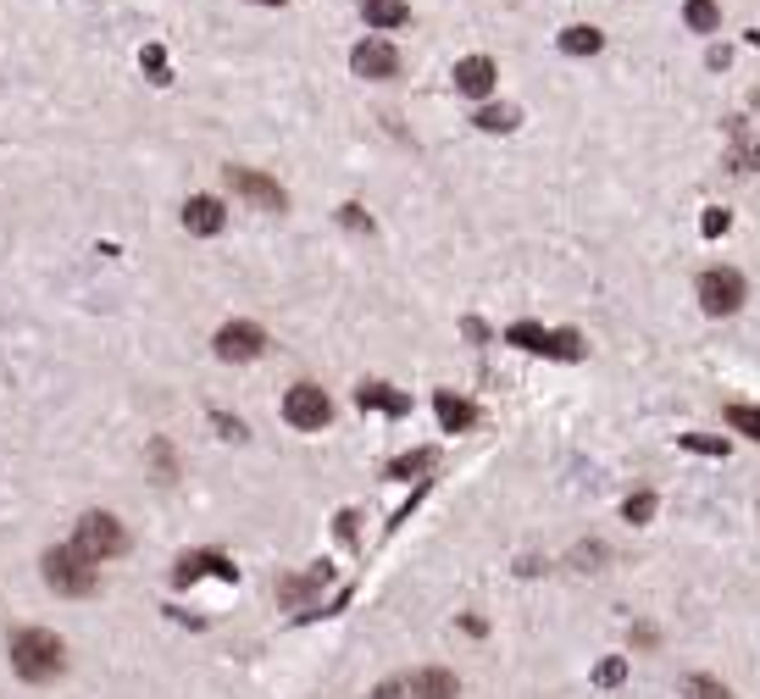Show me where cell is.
Segmentation results:
<instances>
[{"mask_svg": "<svg viewBox=\"0 0 760 699\" xmlns=\"http://www.w3.org/2000/svg\"><path fill=\"white\" fill-rule=\"evenodd\" d=\"M12 666H18L23 683H50V677L67 672V650H61L56 633H45V628H23V633L12 639Z\"/></svg>", "mask_w": 760, "mask_h": 699, "instance_id": "obj_1", "label": "cell"}, {"mask_svg": "<svg viewBox=\"0 0 760 699\" xmlns=\"http://www.w3.org/2000/svg\"><path fill=\"white\" fill-rule=\"evenodd\" d=\"M72 555H83V561H112L117 550H123V522L117 516H106V511H90V516H78V528H72V545H67Z\"/></svg>", "mask_w": 760, "mask_h": 699, "instance_id": "obj_2", "label": "cell"}, {"mask_svg": "<svg viewBox=\"0 0 760 699\" xmlns=\"http://www.w3.org/2000/svg\"><path fill=\"white\" fill-rule=\"evenodd\" d=\"M45 583H50L56 594L78 599V594H90V588H95V566L61 545V550H45Z\"/></svg>", "mask_w": 760, "mask_h": 699, "instance_id": "obj_3", "label": "cell"}, {"mask_svg": "<svg viewBox=\"0 0 760 699\" xmlns=\"http://www.w3.org/2000/svg\"><path fill=\"white\" fill-rule=\"evenodd\" d=\"M505 339H511L517 350H533V356H555V362H577V356H583V339H577L572 328H561V333H544L539 322H517V328L505 333Z\"/></svg>", "mask_w": 760, "mask_h": 699, "instance_id": "obj_4", "label": "cell"}, {"mask_svg": "<svg viewBox=\"0 0 760 699\" xmlns=\"http://www.w3.org/2000/svg\"><path fill=\"white\" fill-rule=\"evenodd\" d=\"M284 422L300 427V433H316V427L333 422V400H327L316 383H295V389L284 394Z\"/></svg>", "mask_w": 760, "mask_h": 699, "instance_id": "obj_5", "label": "cell"}, {"mask_svg": "<svg viewBox=\"0 0 760 699\" xmlns=\"http://www.w3.org/2000/svg\"><path fill=\"white\" fill-rule=\"evenodd\" d=\"M700 306L711 311V317H733L738 306H744V278L733 273V267H711V273H700Z\"/></svg>", "mask_w": 760, "mask_h": 699, "instance_id": "obj_6", "label": "cell"}, {"mask_svg": "<svg viewBox=\"0 0 760 699\" xmlns=\"http://www.w3.org/2000/svg\"><path fill=\"white\" fill-rule=\"evenodd\" d=\"M262 344H267V333H262L256 322H228V328L211 339V350H217L222 362H256Z\"/></svg>", "mask_w": 760, "mask_h": 699, "instance_id": "obj_7", "label": "cell"}, {"mask_svg": "<svg viewBox=\"0 0 760 699\" xmlns=\"http://www.w3.org/2000/svg\"><path fill=\"white\" fill-rule=\"evenodd\" d=\"M228 190H239L244 200H256L262 211H284L289 206V195L267 179V172H250V167H228Z\"/></svg>", "mask_w": 760, "mask_h": 699, "instance_id": "obj_8", "label": "cell"}, {"mask_svg": "<svg viewBox=\"0 0 760 699\" xmlns=\"http://www.w3.org/2000/svg\"><path fill=\"white\" fill-rule=\"evenodd\" d=\"M350 67H356L361 78H394V72H400V50H394L389 39H361V45L350 50Z\"/></svg>", "mask_w": 760, "mask_h": 699, "instance_id": "obj_9", "label": "cell"}, {"mask_svg": "<svg viewBox=\"0 0 760 699\" xmlns=\"http://www.w3.org/2000/svg\"><path fill=\"white\" fill-rule=\"evenodd\" d=\"M494 78H499V67H494L488 56H467V61H456V90L472 95V101H483V95L494 90Z\"/></svg>", "mask_w": 760, "mask_h": 699, "instance_id": "obj_10", "label": "cell"}, {"mask_svg": "<svg viewBox=\"0 0 760 699\" xmlns=\"http://www.w3.org/2000/svg\"><path fill=\"white\" fill-rule=\"evenodd\" d=\"M222 222H228V211H222V200H211V195H195L189 206H184V228L189 233H222Z\"/></svg>", "mask_w": 760, "mask_h": 699, "instance_id": "obj_11", "label": "cell"}, {"mask_svg": "<svg viewBox=\"0 0 760 699\" xmlns=\"http://www.w3.org/2000/svg\"><path fill=\"white\" fill-rule=\"evenodd\" d=\"M434 411H439L445 433H467V427L477 422V405H472V400H461V394H450V389H439V394H434Z\"/></svg>", "mask_w": 760, "mask_h": 699, "instance_id": "obj_12", "label": "cell"}, {"mask_svg": "<svg viewBox=\"0 0 760 699\" xmlns=\"http://www.w3.org/2000/svg\"><path fill=\"white\" fill-rule=\"evenodd\" d=\"M411 694H416V699H461V683H456L445 666H428V672L411 677Z\"/></svg>", "mask_w": 760, "mask_h": 699, "instance_id": "obj_13", "label": "cell"}, {"mask_svg": "<svg viewBox=\"0 0 760 699\" xmlns=\"http://www.w3.org/2000/svg\"><path fill=\"white\" fill-rule=\"evenodd\" d=\"M727 134H733V167H738V172H760V139L749 134V123L733 117Z\"/></svg>", "mask_w": 760, "mask_h": 699, "instance_id": "obj_14", "label": "cell"}, {"mask_svg": "<svg viewBox=\"0 0 760 699\" xmlns=\"http://www.w3.org/2000/svg\"><path fill=\"white\" fill-rule=\"evenodd\" d=\"M600 45H606V34H600L595 23H572V28L561 34V50H566V56H595Z\"/></svg>", "mask_w": 760, "mask_h": 699, "instance_id": "obj_15", "label": "cell"}, {"mask_svg": "<svg viewBox=\"0 0 760 699\" xmlns=\"http://www.w3.org/2000/svg\"><path fill=\"white\" fill-rule=\"evenodd\" d=\"M361 405H372V411H389V416H405L411 411V400L405 394H394V389H383V383H361V394H356Z\"/></svg>", "mask_w": 760, "mask_h": 699, "instance_id": "obj_16", "label": "cell"}, {"mask_svg": "<svg viewBox=\"0 0 760 699\" xmlns=\"http://www.w3.org/2000/svg\"><path fill=\"white\" fill-rule=\"evenodd\" d=\"M200 572H217V577H233V566H228L222 555H206V550H195V555H184V561H179V583H195Z\"/></svg>", "mask_w": 760, "mask_h": 699, "instance_id": "obj_17", "label": "cell"}, {"mask_svg": "<svg viewBox=\"0 0 760 699\" xmlns=\"http://www.w3.org/2000/svg\"><path fill=\"white\" fill-rule=\"evenodd\" d=\"M367 23L372 28H400V23H411V7L405 0H367Z\"/></svg>", "mask_w": 760, "mask_h": 699, "instance_id": "obj_18", "label": "cell"}, {"mask_svg": "<svg viewBox=\"0 0 760 699\" xmlns=\"http://www.w3.org/2000/svg\"><path fill=\"white\" fill-rule=\"evenodd\" d=\"M683 18H689L694 34H716V28H722V7H716V0H689Z\"/></svg>", "mask_w": 760, "mask_h": 699, "instance_id": "obj_19", "label": "cell"}, {"mask_svg": "<svg viewBox=\"0 0 760 699\" xmlns=\"http://www.w3.org/2000/svg\"><path fill=\"white\" fill-rule=\"evenodd\" d=\"M477 128L483 134H511L517 128V106H483L477 112Z\"/></svg>", "mask_w": 760, "mask_h": 699, "instance_id": "obj_20", "label": "cell"}, {"mask_svg": "<svg viewBox=\"0 0 760 699\" xmlns=\"http://www.w3.org/2000/svg\"><path fill=\"white\" fill-rule=\"evenodd\" d=\"M727 427H733V433H749V439H760V405H733V411H727Z\"/></svg>", "mask_w": 760, "mask_h": 699, "instance_id": "obj_21", "label": "cell"}, {"mask_svg": "<svg viewBox=\"0 0 760 699\" xmlns=\"http://www.w3.org/2000/svg\"><path fill=\"white\" fill-rule=\"evenodd\" d=\"M683 694H689V699H727V683H716V677L694 672V677L683 683Z\"/></svg>", "mask_w": 760, "mask_h": 699, "instance_id": "obj_22", "label": "cell"}, {"mask_svg": "<svg viewBox=\"0 0 760 699\" xmlns=\"http://www.w3.org/2000/svg\"><path fill=\"white\" fill-rule=\"evenodd\" d=\"M622 516H627V522H649V516H655V494H649V489L627 494V500H622Z\"/></svg>", "mask_w": 760, "mask_h": 699, "instance_id": "obj_23", "label": "cell"}, {"mask_svg": "<svg viewBox=\"0 0 760 699\" xmlns=\"http://www.w3.org/2000/svg\"><path fill=\"white\" fill-rule=\"evenodd\" d=\"M428 467H434V450H416V456H400L389 467V478H411V472H428Z\"/></svg>", "mask_w": 760, "mask_h": 699, "instance_id": "obj_24", "label": "cell"}, {"mask_svg": "<svg viewBox=\"0 0 760 699\" xmlns=\"http://www.w3.org/2000/svg\"><path fill=\"white\" fill-rule=\"evenodd\" d=\"M139 67H145L156 83H166V50H161V45H145V50H139Z\"/></svg>", "mask_w": 760, "mask_h": 699, "instance_id": "obj_25", "label": "cell"}, {"mask_svg": "<svg viewBox=\"0 0 760 699\" xmlns=\"http://www.w3.org/2000/svg\"><path fill=\"white\" fill-rule=\"evenodd\" d=\"M727 222H733V217H727V211H716V206H711V211H705V222H700V228H705V239H716V233H727Z\"/></svg>", "mask_w": 760, "mask_h": 699, "instance_id": "obj_26", "label": "cell"}, {"mask_svg": "<svg viewBox=\"0 0 760 699\" xmlns=\"http://www.w3.org/2000/svg\"><path fill=\"white\" fill-rule=\"evenodd\" d=\"M689 450H700V456H727V445H716V439H683Z\"/></svg>", "mask_w": 760, "mask_h": 699, "instance_id": "obj_27", "label": "cell"}, {"mask_svg": "<svg viewBox=\"0 0 760 699\" xmlns=\"http://www.w3.org/2000/svg\"><path fill=\"white\" fill-rule=\"evenodd\" d=\"M622 677H627V661H606L600 666V683H622Z\"/></svg>", "mask_w": 760, "mask_h": 699, "instance_id": "obj_28", "label": "cell"}, {"mask_svg": "<svg viewBox=\"0 0 760 699\" xmlns=\"http://www.w3.org/2000/svg\"><path fill=\"white\" fill-rule=\"evenodd\" d=\"M339 217H345V222H350V228H372V217H367V211H361V206H345V211H339Z\"/></svg>", "mask_w": 760, "mask_h": 699, "instance_id": "obj_29", "label": "cell"}, {"mask_svg": "<svg viewBox=\"0 0 760 699\" xmlns=\"http://www.w3.org/2000/svg\"><path fill=\"white\" fill-rule=\"evenodd\" d=\"M372 699H405V688H400V683H383V688H378Z\"/></svg>", "mask_w": 760, "mask_h": 699, "instance_id": "obj_30", "label": "cell"}, {"mask_svg": "<svg viewBox=\"0 0 760 699\" xmlns=\"http://www.w3.org/2000/svg\"><path fill=\"white\" fill-rule=\"evenodd\" d=\"M262 7H284V0H262Z\"/></svg>", "mask_w": 760, "mask_h": 699, "instance_id": "obj_31", "label": "cell"}]
</instances>
